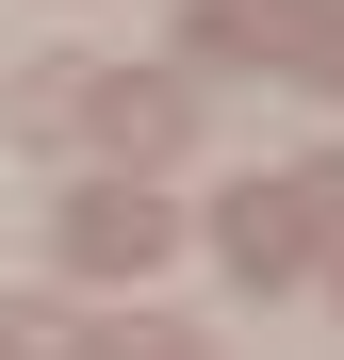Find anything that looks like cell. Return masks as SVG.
<instances>
[{
	"label": "cell",
	"instance_id": "obj_6",
	"mask_svg": "<svg viewBox=\"0 0 344 360\" xmlns=\"http://www.w3.org/2000/svg\"><path fill=\"white\" fill-rule=\"evenodd\" d=\"M98 360H213V344H181V328H148V311H132V328H98Z\"/></svg>",
	"mask_w": 344,
	"mask_h": 360
},
{
	"label": "cell",
	"instance_id": "obj_4",
	"mask_svg": "<svg viewBox=\"0 0 344 360\" xmlns=\"http://www.w3.org/2000/svg\"><path fill=\"white\" fill-rule=\"evenodd\" d=\"M82 115H98L115 148H181V131H197V98H181V82H98Z\"/></svg>",
	"mask_w": 344,
	"mask_h": 360
},
{
	"label": "cell",
	"instance_id": "obj_2",
	"mask_svg": "<svg viewBox=\"0 0 344 360\" xmlns=\"http://www.w3.org/2000/svg\"><path fill=\"white\" fill-rule=\"evenodd\" d=\"M213 246H229V278L279 295V278L312 262V229H295V197H279V180H246V197H213Z\"/></svg>",
	"mask_w": 344,
	"mask_h": 360
},
{
	"label": "cell",
	"instance_id": "obj_8",
	"mask_svg": "<svg viewBox=\"0 0 344 360\" xmlns=\"http://www.w3.org/2000/svg\"><path fill=\"white\" fill-rule=\"evenodd\" d=\"M0 360H49V328H0Z\"/></svg>",
	"mask_w": 344,
	"mask_h": 360
},
{
	"label": "cell",
	"instance_id": "obj_7",
	"mask_svg": "<svg viewBox=\"0 0 344 360\" xmlns=\"http://www.w3.org/2000/svg\"><path fill=\"white\" fill-rule=\"evenodd\" d=\"M295 66H312V82H344V0L312 17V49H295Z\"/></svg>",
	"mask_w": 344,
	"mask_h": 360
},
{
	"label": "cell",
	"instance_id": "obj_1",
	"mask_svg": "<svg viewBox=\"0 0 344 360\" xmlns=\"http://www.w3.org/2000/svg\"><path fill=\"white\" fill-rule=\"evenodd\" d=\"M164 246H181V213H164L148 180H82V197H66V262L82 278H148Z\"/></svg>",
	"mask_w": 344,
	"mask_h": 360
},
{
	"label": "cell",
	"instance_id": "obj_3",
	"mask_svg": "<svg viewBox=\"0 0 344 360\" xmlns=\"http://www.w3.org/2000/svg\"><path fill=\"white\" fill-rule=\"evenodd\" d=\"M312 17H328V0H197V49H213V66H295Z\"/></svg>",
	"mask_w": 344,
	"mask_h": 360
},
{
	"label": "cell",
	"instance_id": "obj_5",
	"mask_svg": "<svg viewBox=\"0 0 344 360\" xmlns=\"http://www.w3.org/2000/svg\"><path fill=\"white\" fill-rule=\"evenodd\" d=\"M82 98H98L82 66H33V82H17V131H33V148H66V131H82Z\"/></svg>",
	"mask_w": 344,
	"mask_h": 360
}]
</instances>
